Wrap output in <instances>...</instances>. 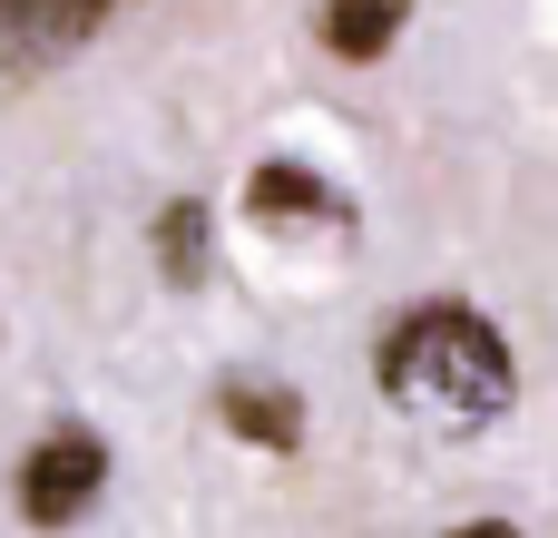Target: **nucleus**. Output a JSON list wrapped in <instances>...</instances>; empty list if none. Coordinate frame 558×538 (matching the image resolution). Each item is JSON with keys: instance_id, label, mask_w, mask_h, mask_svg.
Listing matches in <instances>:
<instances>
[{"instance_id": "1", "label": "nucleus", "mask_w": 558, "mask_h": 538, "mask_svg": "<svg viewBox=\"0 0 558 538\" xmlns=\"http://www.w3.org/2000/svg\"><path fill=\"white\" fill-rule=\"evenodd\" d=\"M373 392L392 412L432 421V431H481V421H500L520 402V363H510V343H500L490 314H471V304H412L373 343Z\"/></svg>"}, {"instance_id": "2", "label": "nucleus", "mask_w": 558, "mask_h": 538, "mask_svg": "<svg viewBox=\"0 0 558 538\" xmlns=\"http://www.w3.org/2000/svg\"><path fill=\"white\" fill-rule=\"evenodd\" d=\"M10 490H20V519H29V529H78V519L98 510V490H108V441L69 421V431H49V441L20 461Z\"/></svg>"}, {"instance_id": "3", "label": "nucleus", "mask_w": 558, "mask_h": 538, "mask_svg": "<svg viewBox=\"0 0 558 538\" xmlns=\"http://www.w3.org/2000/svg\"><path fill=\"white\" fill-rule=\"evenodd\" d=\"M128 0H0V59L10 69H49L69 49H88Z\"/></svg>"}, {"instance_id": "4", "label": "nucleus", "mask_w": 558, "mask_h": 538, "mask_svg": "<svg viewBox=\"0 0 558 538\" xmlns=\"http://www.w3.org/2000/svg\"><path fill=\"white\" fill-rule=\"evenodd\" d=\"M245 225H265V235H324V225H333V235H343L353 206H343L314 167H284V157H275V167L245 176Z\"/></svg>"}, {"instance_id": "5", "label": "nucleus", "mask_w": 558, "mask_h": 538, "mask_svg": "<svg viewBox=\"0 0 558 538\" xmlns=\"http://www.w3.org/2000/svg\"><path fill=\"white\" fill-rule=\"evenodd\" d=\"M216 412H226V431L255 441V451H304V402H294L284 382H265V372H235V382L216 392Z\"/></svg>"}, {"instance_id": "6", "label": "nucleus", "mask_w": 558, "mask_h": 538, "mask_svg": "<svg viewBox=\"0 0 558 538\" xmlns=\"http://www.w3.org/2000/svg\"><path fill=\"white\" fill-rule=\"evenodd\" d=\"M314 29H324V49H333V59H353V69H363V59H383V49L412 29V0H324V20H314Z\"/></svg>"}, {"instance_id": "7", "label": "nucleus", "mask_w": 558, "mask_h": 538, "mask_svg": "<svg viewBox=\"0 0 558 538\" xmlns=\"http://www.w3.org/2000/svg\"><path fill=\"white\" fill-rule=\"evenodd\" d=\"M206 206L196 196H177V206H157V274L167 284H206Z\"/></svg>"}]
</instances>
